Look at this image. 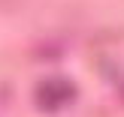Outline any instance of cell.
Segmentation results:
<instances>
[{
	"instance_id": "cell-1",
	"label": "cell",
	"mask_w": 124,
	"mask_h": 117,
	"mask_svg": "<svg viewBox=\"0 0 124 117\" xmlns=\"http://www.w3.org/2000/svg\"><path fill=\"white\" fill-rule=\"evenodd\" d=\"M73 96H76V87H73L70 81H64V78H52V81H42L39 87H36V102H39V108H46V111H58Z\"/></svg>"
}]
</instances>
